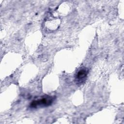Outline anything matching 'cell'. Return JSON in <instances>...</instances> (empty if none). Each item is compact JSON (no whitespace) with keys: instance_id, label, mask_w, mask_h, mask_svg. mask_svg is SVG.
<instances>
[{"instance_id":"6da1fadb","label":"cell","mask_w":124,"mask_h":124,"mask_svg":"<svg viewBox=\"0 0 124 124\" xmlns=\"http://www.w3.org/2000/svg\"><path fill=\"white\" fill-rule=\"evenodd\" d=\"M54 100V97L46 95L38 99L33 100L30 104V106L31 108H37L47 107L50 106Z\"/></svg>"},{"instance_id":"7a4b0ae2","label":"cell","mask_w":124,"mask_h":124,"mask_svg":"<svg viewBox=\"0 0 124 124\" xmlns=\"http://www.w3.org/2000/svg\"><path fill=\"white\" fill-rule=\"evenodd\" d=\"M88 74V69L86 67L79 69L75 75V81L77 85H82L86 81Z\"/></svg>"}]
</instances>
